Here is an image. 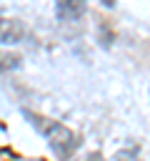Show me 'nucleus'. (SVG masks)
I'll use <instances>...</instances> for the list:
<instances>
[{"label":"nucleus","mask_w":150,"mask_h":161,"mask_svg":"<svg viewBox=\"0 0 150 161\" xmlns=\"http://www.w3.org/2000/svg\"><path fill=\"white\" fill-rule=\"evenodd\" d=\"M30 118L35 121L38 131L50 141L52 151H55L60 158H70V156H72V151L78 148V136H75L70 128H65V126L58 123V121L42 118V116H30Z\"/></svg>","instance_id":"f257e3e1"},{"label":"nucleus","mask_w":150,"mask_h":161,"mask_svg":"<svg viewBox=\"0 0 150 161\" xmlns=\"http://www.w3.org/2000/svg\"><path fill=\"white\" fill-rule=\"evenodd\" d=\"M22 35H25V30L18 20H10V18L0 15V43H18Z\"/></svg>","instance_id":"f03ea898"},{"label":"nucleus","mask_w":150,"mask_h":161,"mask_svg":"<svg viewBox=\"0 0 150 161\" xmlns=\"http://www.w3.org/2000/svg\"><path fill=\"white\" fill-rule=\"evenodd\" d=\"M85 13L82 3H58V18L60 20H75Z\"/></svg>","instance_id":"7ed1b4c3"},{"label":"nucleus","mask_w":150,"mask_h":161,"mask_svg":"<svg viewBox=\"0 0 150 161\" xmlns=\"http://www.w3.org/2000/svg\"><path fill=\"white\" fill-rule=\"evenodd\" d=\"M18 65H20V58H18V55H10V53H2V50H0V73L15 70Z\"/></svg>","instance_id":"20e7f679"},{"label":"nucleus","mask_w":150,"mask_h":161,"mask_svg":"<svg viewBox=\"0 0 150 161\" xmlns=\"http://www.w3.org/2000/svg\"><path fill=\"white\" fill-rule=\"evenodd\" d=\"M112 161H138V156H135V151H118L112 156Z\"/></svg>","instance_id":"39448f33"},{"label":"nucleus","mask_w":150,"mask_h":161,"mask_svg":"<svg viewBox=\"0 0 150 161\" xmlns=\"http://www.w3.org/2000/svg\"><path fill=\"white\" fill-rule=\"evenodd\" d=\"M85 161H102V158H100L98 153H92V156H90V158H85Z\"/></svg>","instance_id":"423d86ee"}]
</instances>
